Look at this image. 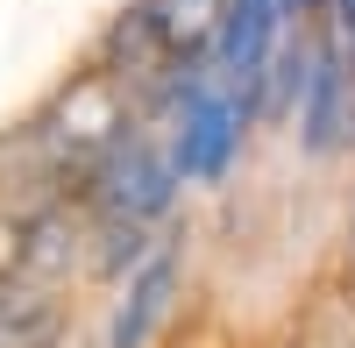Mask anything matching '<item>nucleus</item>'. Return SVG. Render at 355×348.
Segmentation results:
<instances>
[{"instance_id": "f257e3e1", "label": "nucleus", "mask_w": 355, "mask_h": 348, "mask_svg": "<svg viewBox=\"0 0 355 348\" xmlns=\"http://www.w3.org/2000/svg\"><path fill=\"white\" fill-rule=\"evenodd\" d=\"M227 21V0H142V8L114 28V50L128 64H185L214 43V28Z\"/></svg>"}, {"instance_id": "f03ea898", "label": "nucleus", "mask_w": 355, "mask_h": 348, "mask_svg": "<svg viewBox=\"0 0 355 348\" xmlns=\"http://www.w3.org/2000/svg\"><path fill=\"white\" fill-rule=\"evenodd\" d=\"M234 142H242V93H234V85L192 78L185 114H178V128H171L178 171H185V178H220L227 157H234Z\"/></svg>"}, {"instance_id": "7ed1b4c3", "label": "nucleus", "mask_w": 355, "mask_h": 348, "mask_svg": "<svg viewBox=\"0 0 355 348\" xmlns=\"http://www.w3.org/2000/svg\"><path fill=\"white\" fill-rule=\"evenodd\" d=\"M284 8L291 0H227V21H220V71H227V85H256L263 78Z\"/></svg>"}, {"instance_id": "20e7f679", "label": "nucleus", "mask_w": 355, "mask_h": 348, "mask_svg": "<svg viewBox=\"0 0 355 348\" xmlns=\"http://www.w3.org/2000/svg\"><path fill=\"white\" fill-rule=\"evenodd\" d=\"M348 128H355V64L341 50H320L313 78H306V142L313 150H334Z\"/></svg>"}, {"instance_id": "39448f33", "label": "nucleus", "mask_w": 355, "mask_h": 348, "mask_svg": "<svg viewBox=\"0 0 355 348\" xmlns=\"http://www.w3.org/2000/svg\"><path fill=\"white\" fill-rule=\"evenodd\" d=\"M171 277H178L171 256H150V263H142V277L128 284L121 320H114V348H142V341H150V327L164 320V306H171Z\"/></svg>"}, {"instance_id": "423d86ee", "label": "nucleus", "mask_w": 355, "mask_h": 348, "mask_svg": "<svg viewBox=\"0 0 355 348\" xmlns=\"http://www.w3.org/2000/svg\"><path fill=\"white\" fill-rule=\"evenodd\" d=\"M28 235H36V214H21L15 199H0V277H15V270H21Z\"/></svg>"}, {"instance_id": "0eeeda50", "label": "nucleus", "mask_w": 355, "mask_h": 348, "mask_svg": "<svg viewBox=\"0 0 355 348\" xmlns=\"http://www.w3.org/2000/svg\"><path fill=\"white\" fill-rule=\"evenodd\" d=\"M341 21H348V28H355V0H341Z\"/></svg>"}, {"instance_id": "6e6552de", "label": "nucleus", "mask_w": 355, "mask_h": 348, "mask_svg": "<svg viewBox=\"0 0 355 348\" xmlns=\"http://www.w3.org/2000/svg\"><path fill=\"white\" fill-rule=\"evenodd\" d=\"M291 8H306V0H291Z\"/></svg>"}]
</instances>
